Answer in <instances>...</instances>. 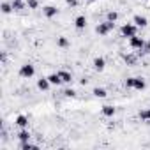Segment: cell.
Listing matches in <instances>:
<instances>
[{
  "instance_id": "1",
  "label": "cell",
  "mask_w": 150,
  "mask_h": 150,
  "mask_svg": "<svg viewBox=\"0 0 150 150\" xmlns=\"http://www.w3.org/2000/svg\"><path fill=\"white\" fill-rule=\"evenodd\" d=\"M115 28V21H104V23H99L97 27H96V32L99 34V35H108L111 30Z\"/></svg>"
},
{
  "instance_id": "2",
  "label": "cell",
  "mask_w": 150,
  "mask_h": 150,
  "mask_svg": "<svg viewBox=\"0 0 150 150\" xmlns=\"http://www.w3.org/2000/svg\"><path fill=\"white\" fill-rule=\"evenodd\" d=\"M34 74H35V67L32 65V64H23L21 67H20V76L21 78H32L34 76Z\"/></svg>"
},
{
  "instance_id": "3",
  "label": "cell",
  "mask_w": 150,
  "mask_h": 150,
  "mask_svg": "<svg viewBox=\"0 0 150 150\" xmlns=\"http://www.w3.org/2000/svg\"><path fill=\"white\" fill-rule=\"evenodd\" d=\"M120 32H122V35H124V37H129V39H131V37H134V35H136L138 27H136L134 23H125V25L122 27V30H120Z\"/></svg>"
},
{
  "instance_id": "4",
  "label": "cell",
  "mask_w": 150,
  "mask_h": 150,
  "mask_svg": "<svg viewBox=\"0 0 150 150\" xmlns=\"http://www.w3.org/2000/svg\"><path fill=\"white\" fill-rule=\"evenodd\" d=\"M145 39H141V37H138V35H134V37H131L129 39V44H131V48H134V50H138V51H141L143 48H145Z\"/></svg>"
},
{
  "instance_id": "5",
  "label": "cell",
  "mask_w": 150,
  "mask_h": 150,
  "mask_svg": "<svg viewBox=\"0 0 150 150\" xmlns=\"http://www.w3.org/2000/svg\"><path fill=\"white\" fill-rule=\"evenodd\" d=\"M50 87H51V83H50L48 78H39V80H37V88H39V90L46 92V90H50Z\"/></svg>"
},
{
  "instance_id": "6",
  "label": "cell",
  "mask_w": 150,
  "mask_h": 150,
  "mask_svg": "<svg viewBox=\"0 0 150 150\" xmlns=\"http://www.w3.org/2000/svg\"><path fill=\"white\" fill-rule=\"evenodd\" d=\"M42 13H44V16H46V18H53V16H57V14H58V9H57V7H53V6H46V7L42 9Z\"/></svg>"
},
{
  "instance_id": "7",
  "label": "cell",
  "mask_w": 150,
  "mask_h": 150,
  "mask_svg": "<svg viewBox=\"0 0 150 150\" xmlns=\"http://www.w3.org/2000/svg\"><path fill=\"white\" fill-rule=\"evenodd\" d=\"M132 23H134L136 27H146V23H148V20H146L145 16H141V14H136V16L132 18Z\"/></svg>"
},
{
  "instance_id": "8",
  "label": "cell",
  "mask_w": 150,
  "mask_h": 150,
  "mask_svg": "<svg viewBox=\"0 0 150 150\" xmlns=\"http://www.w3.org/2000/svg\"><path fill=\"white\" fill-rule=\"evenodd\" d=\"M124 62H125L127 65H136V64H138V55L127 53V55H124Z\"/></svg>"
},
{
  "instance_id": "9",
  "label": "cell",
  "mask_w": 150,
  "mask_h": 150,
  "mask_svg": "<svg viewBox=\"0 0 150 150\" xmlns=\"http://www.w3.org/2000/svg\"><path fill=\"white\" fill-rule=\"evenodd\" d=\"M58 76H60L62 83H71L72 81V74L69 71H58Z\"/></svg>"
},
{
  "instance_id": "10",
  "label": "cell",
  "mask_w": 150,
  "mask_h": 150,
  "mask_svg": "<svg viewBox=\"0 0 150 150\" xmlns=\"http://www.w3.org/2000/svg\"><path fill=\"white\" fill-rule=\"evenodd\" d=\"M104 67H106V60H104L103 57L94 58V69H96V71H103Z\"/></svg>"
},
{
  "instance_id": "11",
  "label": "cell",
  "mask_w": 150,
  "mask_h": 150,
  "mask_svg": "<svg viewBox=\"0 0 150 150\" xmlns=\"http://www.w3.org/2000/svg\"><path fill=\"white\" fill-rule=\"evenodd\" d=\"M14 124H16V125H20L21 129H27V127H28V118H27L25 115H18Z\"/></svg>"
},
{
  "instance_id": "12",
  "label": "cell",
  "mask_w": 150,
  "mask_h": 150,
  "mask_svg": "<svg viewBox=\"0 0 150 150\" xmlns=\"http://www.w3.org/2000/svg\"><path fill=\"white\" fill-rule=\"evenodd\" d=\"M74 27H76L78 30L85 28V27H87V18H85V16H78L76 20H74Z\"/></svg>"
},
{
  "instance_id": "13",
  "label": "cell",
  "mask_w": 150,
  "mask_h": 150,
  "mask_svg": "<svg viewBox=\"0 0 150 150\" xmlns=\"http://www.w3.org/2000/svg\"><path fill=\"white\" fill-rule=\"evenodd\" d=\"M101 111H103V115H104V117H113V115L117 113V110H115L113 106H110V104L103 106V108H101Z\"/></svg>"
},
{
  "instance_id": "14",
  "label": "cell",
  "mask_w": 150,
  "mask_h": 150,
  "mask_svg": "<svg viewBox=\"0 0 150 150\" xmlns=\"http://www.w3.org/2000/svg\"><path fill=\"white\" fill-rule=\"evenodd\" d=\"M145 87H146V83H145V80L143 78H134V88L136 90H145Z\"/></svg>"
},
{
  "instance_id": "15",
  "label": "cell",
  "mask_w": 150,
  "mask_h": 150,
  "mask_svg": "<svg viewBox=\"0 0 150 150\" xmlns=\"http://www.w3.org/2000/svg\"><path fill=\"white\" fill-rule=\"evenodd\" d=\"M30 138H32V136H30V132H28L27 129H21V131L18 132V139H20V141H30Z\"/></svg>"
},
{
  "instance_id": "16",
  "label": "cell",
  "mask_w": 150,
  "mask_h": 150,
  "mask_svg": "<svg viewBox=\"0 0 150 150\" xmlns=\"http://www.w3.org/2000/svg\"><path fill=\"white\" fill-rule=\"evenodd\" d=\"M92 94H94V96H96V97H99V99H104V97H106V96H108V92H106V90H104V88H101V87H96V88H94V92H92Z\"/></svg>"
},
{
  "instance_id": "17",
  "label": "cell",
  "mask_w": 150,
  "mask_h": 150,
  "mask_svg": "<svg viewBox=\"0 0 150 150\" xmlns=\"http://www.w3.org/2000/svg\"><path fill=\"white\" fill-rule=\"evenodd\" d=\"M20 148H21V150H37L39 146H37V145H34V143H30V141H21Z\"/></svg>"
},
{
  "instance_id": "18",
  "label": "cell",
  "mask_w": 150,
  "mask_h": 150,
  "mask_svg": "<svg viewBox=\"0 0 150 150\" xmlns=\"http://www.w3.org/2000/svg\"><path fill=\"white\" fill-rule=\"evenodd\" d=\"M48 80H50V83H51V85H60V83H62V80H60V76H58V72L50 74Z\"/></svg>"
},
{
  "instance_id": "19",
  "label": "cell",
  "mask_w": 150,
  "mask_h": 150,
  "mask_svg": "<svg viewBox=\"0 0 150 150\" xmlns=\"http://www.w3.org/2000/svg\"><path fill=\"white\" fill-rule=\"evenodd\" d=\"M139 118H141L143 122H146V124H150V108H146V110H143V111H139Z\"/></svg>"
},
{
  "instance_id": "20",
  "label": "cell",
  "mask_w": 150,
  "mask_h": 150,
  "mask_svg": "<svg viewBox=\"0 0 150 150\" xmlns=\"http://www.w3.org/2000/svg\"><path fill=\"white\" fill-rule=\"evenodd\" d=\"M13 9L14 11H21V9H25V4H23V0H13Z\"/></svg>"
},
{
  "instance_id": "21",
  "label": "cell",
  "mask_w": 150,
  "mask_h": 150,
  "mask_svg": "<svg viewBox=\"0 0 150 150\" xmlns=\"http://www.w3.org/2000/svg\"><path fill=\"white\" fill-rule=\"evenodd\" d=\"M11 11H13V4H9V2H4V4H2V13H4V14H9Z\"/></svg>"
},
{
  "instance_id": "22",
  "label": "cell",
  "mask_w": 150,
  "mask_h": 150,
  "mask_svg": "<svg viewBox=\"0 0 150 150\" xmlns=\"http://www.w3.org/2000/svg\"><path fill=\"white\" fill-rule=\"evenodd\" d=\"M118 20V13L117 11H110L108 13V21H117Z\"/></svg>"
},
{
  "instance_id": "23",
  "label": "cell",
  "mask_w": 150,
  "mask_h": 150,
  "mask_svg": "<svg viewBox=\"0 0 150 150\" xmlns=\"http://www.w3.org/2000/svg\"><path fill=\"white\" fill-rule=\"evenodd\" d=\"M57 42H58V46H60V48H67V46H69V41H67L65 37H58V41H57Z\"/></svg>"
},
{
  "instance_id": "24",
  "label": "cell",
  "mask_w": 150,
  "mask_h": 150,
  "mask_svg": "<svg viewBox=\"0 0 150 150\" xmlns=\"http://www.w3.org/2000/svg\"><path fill=\"white\" fill-rule=\"evenodd\" d=\"M27 6H28V9H37L39 2H37V0H28V2H27Z\"/></svg>"
},
{
  "instance_id": "25",
  "label": "cell",
  "mask_w": 150,
  "mask_h": 150,
  "mask_svg": "<svg viewBox=\"0 0 150 150\" xmlns=\"http://www.w3.org/2000/svg\"><path fill=\"white\" fill-rule=\"evenodd\" d=\"M125 88H134V78H127L125 80Z\"/></svg>"
},
{
  "instance_id": "26",
  "label": "cell",
  "mask_w": 150,
  "mask_h": 150,
  "mask_svg": "<svg viewBox=\"0 0 150 150\" xmlns=\"http://www.w3.org/2000/svg\"><path fill=\"white\" fill-rule=\"evenodd\" d=\"M64 96H65V97H74V96H76V92H74L72 88H67V90L64 92Z\"/></svg>"
},
{
  "instance_id": "27",
  "label": "cell",
  "mask_w": 150,
  "mask_h": 150,
  "mask_svg": "<svg viewBox=\"0 0 150 150\" xmlns=\"http://www.w3.org/2000/svg\"><path fill=\"white\" fill-rule=\"evenodd\" d=\"M141 53H146V55H150V42H145V48L141 50Z\"/></svg>"
},
{
  "instance_id": "28",
  "label": "cell",
  "mask_w": 150,
  "mask_h": 150,
  "mask_svg": "<svg viewBox=\"0 0 150 150\" xmlns=\"http://www.w3.org/2000/svg\"><path fill=\"white\" fill-rule=\"evenodd\" d=\"M65 2H67L69 7H76L78 6V0H65Z\"/></svg>"
},
{
  "instance_id": "29",
  "label": "cell",
  "mask_w": 150,
  "mask_h": 150,
  "mask_svg": "<svg viewBox=\"0 0 150 150\" xmlns=\"http://www.w3.org/2000/svg\"><path fill=\"white\" fill-rule=\"evenodd\" d=\"M90 2H92V0H90Z\"/></svg>"
}]
</instances>
